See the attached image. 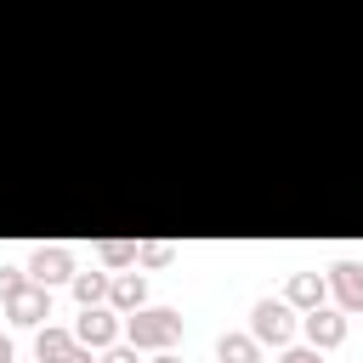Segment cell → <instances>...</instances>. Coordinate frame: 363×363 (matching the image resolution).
<instances>
[{
  "label": "cell",
  "mask_w": 363,
  "mask_h": 363,
  "mask_svg": "<svg viewBox=\"0 0 363 363\" xmlns=\"http://www.w3.org/2000/svg\"><path fill=\"white\" fill-rule=\"evenodd\" d=\"M125 340L136 352H164V346L182 340V312L176 306H136L125 318Z\"/></svg>",
  "instance_id": "obj_1"
},
{
  "label": "cell",
  "mask_w": 363,
  "mask_h": 363,
  "mask_svg": "<svg viewBox=\"0 0 363 363\" xmlns=\"http://www.w3.org/2000/svg\"><path fill=\"white\" fill-rule=\"evenodd\" d=\"M295 329H301V312H295L284 295H261V301L250 306V335H255L261 346H289Z\"/></svg>",
  "instance_id": "obj_2"
},
{
  "label": "cell",
  "mask_w": 363,
  "mask_h": 363,
  "mask_svg": "<svg viewBox=\"0 0 363 363\" xmlns=\"http://www.w3.org/2000/svg\"><path fill=\"white\" fill-rule=\"evenodd\" d=\"M74 340L91 346V352H108L113 340H125V312H113L108 301H102V306H79V318H74Z\"/></svg>",
  "instance_id": "obj_3"
},
{
  "label": "cell",
  "mask_w": 363,
  "mask_h": 363,
  "mask_svg": "<svg viewBox=\"0 0 363 363\" xmlns=\"http://www.w3.org/2000/svg\"><path fill=\"white\" fill-rule=\"evenodd\" d=\"M74 250L68 244H34V255H28V278L34 284H45V289H57V284H74Z\"/></svg>",
  "instance_id": "obj_4"
},
{
  "label": "cell",
  "mask_w": 363,
  "mask_h": 363,
  "mask_svg": "<svg viewBox=\"0 0 363 363\" xmlns=\"http://www.w3.org/2000/svg\"><path fill=\"white\" fill-rule=\"evenodd\" d=\"M6 318H11V323H23V329H40V323L51 318V289L28 278L23 289H11V295H6Z\"/></svg>",
  "instance_id": "obj_5"
},
{
  "label": "cell",
  "mask_w": 363,
  "mask_h": 363,
  "mask_svg": "<svg viewBox=\"0 0 363 363\" xmlns=\"http://www.w3.org/2000/svg\"><path fill=\"white\" fill-rule=\"evenodd\" d=\"M301 335H306V346L335 352V346L346 340V312H335V306H312V312H301Z\"/></svg>",
  "instance_id": "obj_6"
},
{
  "label": "cell",
  "mask_w": 363,
  "mask_h": 363,
  "mask_svg": "<svg viewBox=\"0 0 363 363\" xmlns=\"http://www.w3.org/2000/svg\"><path fill=\"white\" fill-rule=\"evenodd\" d=\"M323 278H329V289H335L340 312H363V267H357V261H335Z\"/></svg>",
  "instance_id": "obj_7"
},
{
  "label": "cell",
  "mask_w": 363,
  "mask_h": 363,
  "mask_svg": "<svg viewBox=\"0 0 363 363\" xmlns=\"http://www.w3.org/2000/svg\"><path fill=\"white\" fill-rule=\"evenodd\" d=\"M108 306L113 312H136V306H147V272H136V267H125V272H113V289H108Z\"/></svg>",
  "instance_id": "obj_8"
},
{
  "label": "cell",
  "mask_w": 363,
  "mask_h": 363,
  "mask_svg": "<svg viewBox=\"0 0 363 363\" xmlns=\"http://www.w3.org/2000/svg\"><path fill=\"white\" fill-rule=\"evenodd\" d=\"M323 295H329V278H323V272H289V284H284V301H289L295 312L323 306Z\"/></svg>",
  "instance_id": "obj_9"
},
{
  "label": "cell",
  "mask_w": 363,
  "mask_h": 363,
  "mask_svg": "<svg viewBox=\"0 0 363 363\" xmlns=\"http://www.w3.org/2000/svg\"><path fill=\"white\" fill-rule=\"evenodd\" d=\"M74 352H79L74 329H57V323H40V329H34V357H40V363H68Z\"/></svg>",
  "instance_id": "obj_10"
},
{
  "label": "cell",
  "mask_w": 363,
  "mask_h": 363,
  "mask_svg": "<svg viewBox=\"0 0 363 363\" xmlns=\"http://www.w3.org/2000/svg\"><path fill=\"white\" fill-rule=\"evenodd\" d=\"M216 357H221V363H261V340H255L250 329H227V335L216 340Z\"/></svg>",
  "instance_id": "obj_11"
},
{
  "label": "cell",
  "mask_w": 363,
  "mask_h": 363,
  "mask_svg": "<svg viewBox=\"0 0 363 363\" xmlns=\"http://www.w3.org/2000/svg\"><path fill=\"white\" fill-rule=\"evenodd\" d=\"M108 289H113L108 272H74V301H79V306H102Z\"/></svg>",
  "instance_id": "obj_12"
},
{
  "label": "cell",
  "mask_w": 363,
  "mask_h": 363,
  "mask_svg": "<svg viewBox=\"0 0 363 363\" xmlns=\"http://www.w3.org/2000/svg\"><path fill=\"white\" fill-rule=\"evenodd\" d=\"M96 255H102V267H113V272L136 267V244H125V238H102V244H96Z\"/></svg>",
  "instance_id": "obj_13"
},
{
  "label": "cell",
  "mask_w": 363,
  "mask_h": 363,
  "mask_svg": "<svg viewBox=\"0 0 363 363\" xmlns=\"http://www.w3.org/2000/svg\"><path fill=\"white\" fill-rule=\"evenodd\" d=\"M176 250L164 244V238H147V244H136V267H164Z\"/></svg>",
  "instance_id": "obj_14"
},
{
  "label": "cell",
  "mask_w": 363,
  "mask_h": 363,
  "mask_svg": "<svg viewBox=\"0 0 363 363\" xmlns=\"http://www.w3.org/2000/svg\"><path fill=\"white\" fill-rule=\"evenodd\" d=\"M278 363H323L318 346H278Z\"/></svg>",
  "instance_id": "obj_15"
},
{
  "label": "cell",
  "mask_w": 363,
  "mask_h": 363,
  "mask_svg": "<svg viewBox=\"0 0 363 363\" xmlns=\"http://www.w3.org/2000/svg\"><path fill=\"white\" fill-rule=\"evenodd\" d=\"M28 284V267H0V301L11 295V289H23Z\"/></svg>",
  "instance_id": "obj_16"
},
{
  "label": "cell",
  "mask_w": 363,
  "mask_h": 363,
  "mask_svg": "<svg viewBox=\"0 0 363 363\" xmlns=\"http://www.w3.org/2000/svg\"><path fill=\"white\" fill-rule=\"evenodd\" d=\"M96 363H136V346H130V340H113V346H108Z\"/></svg>",
  "instance_id": "obj_17"
},
{
  "label": "cell",
  "mask_w": 363,
  "mask_h": 363,
  "mask_svg": "<svg viewBox=\"0 0 363 363\" xmlns=\"http://www.w3.org/2000/svg\"><path fill=\"white\" fill-rule=\"evenodd\" d=\"M0 363H17V346H11V335H0Z\"/></svg>",
  "instance_id": "obj_18"
},
{
  "label": "cell",
  "mask_w": 363,
  "mask_h": 363,
  "mask_svg": "<svg viewBox=\"0 0 363 363\" xmlns=\"http://www.w3.org/2000/svg\"><path fill=\"white\" fill-rule=\"evenodd\" d=\"M153 363H182V357H176V352L164 346V352H153Z\"/></svg>",
  "instance_id": "obj_19"
}]
</instances>
